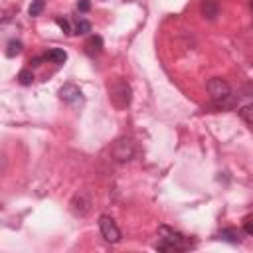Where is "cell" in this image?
Here are the masks:
<instances>
[{
    "label": "cell",
    "mask_w": 253,
    "mask_h": 253,
    "mask_svg": "<svg viewBox=\"0 0 253 253\" xmlns=\"http://www.w3.org/2000/svg\"><path fill=\"white\" fill-rule=\"evenodd\" d=\"M158 237H160V241L156 243L158 251H186V249L194 247V241L190 237H186L184 233H180L168 225L158 227Z\"/></svg>",
    "instance_id": "cell-1"
},
{
    "label": "cell",
    "mask_w": 253,
    "mask_h": 253,
    "mask_svg": "<svg viewBox=\"0 0 253 253\" xmlns=\"http://www.w3.org/2000/svg\"><path fill=\"white\" fill-rule=\"evenodd\" d=\"M109 99L117 109H126L130 105V85L125 79H117L113 85H109Z\"/></svg>",
    "instance_id": "cell-2"
},
{
    "label": "cell",
    "mask_w": 253,
    "mask_h": 253,
    "mask_svg": "<svg viewBox=\"0 0 253 253\" xmlns=\"http://www.w3.org/2000/svg\"><path fill=\"white\" fill-rule=\"evenodd\" d=\"M134 154H136V150H134L132 140H130V138H125V136L119 138V140H115V144H113V148H111L113 160H115V162H121V164L130 162V160L134 158Z\"/></svg>",
    "instance_id": "cell-3"
},
{
    "label": "cell",
    "mask_w": 253,
    "mask_h": 253,
    "mask_svg": "<svg viewBox=\"0 0 253 253\" xmlns=\"http://www.w3.org/2000/svg\"><path fill=\"white\" fill-rule=\"evenodd\" d=\"M99 231H101V235H103V239L107 243H119L123 239V233H121L117 221L107 213H103L99 217Z\"/></svg>",
    "instance_id": "cell-4"
},
{
    "label": "cell",
    "mask_w": 253,
    "mask_h": 253,
    "mask_svg": "<svg viewBox=\"0 0 253 253\" xmlns=\"http://www.w3.org/2000/svg\"><path fill=\"white\" fill-rule=\"evenodd\" d=\"M57 95H59V99H61L63 103H67V105H71V107H81V105L85 103L83 91H81L75 83H63V85L59 87Z\"/></svg>",
    "instance_id": "cell-5"
},
{
    "label": "cell",
    "mask_w": 253,
    "mask_h": 253,
    "mask_svg": "<svg viewBox=\"0 0 253 253\" xmlns=\"http://www.w3.org/2000/svg\"><path fill=\"white\" fill-rule=\"evenodd\" d=\"M208 93H210L211 101H217V99L227 97V95L233 93V91H231V87H229V83H227L225 79H221V77H211V79L208 81Z\"/></svg>",
    "instance_id": "cell-6"
},
{
    "label": "cell",
    "mask_w": 253,
    "mask_h": 253,
    "mask_svg": "<svg viewBox=\"0 0 253 253\" xmlns=\"http://www.w3.org/2000/svg\"><path fill=\"white\" fill-rule=\"evenodd\" d=\"M69 210H71V213H73L75 217H83V215H87L89 210H91V200H89L85 194H77V196L69 202Z\"/></svg>",
    "instance_id": "cell-7"
},
{
    "label": "cell",
    "mask_w": 253,
    "mask_h": 253,
    "mask_svg": "<svg viewBox=\"0 0 253 253\" xmlns=\"http://www.w3.org/2000/svg\"><path fill=\"white\" fill-rule=\"evenodd\" d=\"M237 103H239V95L229 93V95H227V97H223V99L211 101L210 109H215V111H231V109H235V107H237Z\"/></svg>",
    "instance_id": "cell-8"
},
{
    "label": "cell",
    "mask_w": 253,
    "mask_h": 253,
    "mask_svg": "<svg viewBox=\"0 0 253 253\" xmlns=\"http://www.w3.org/2000/svg\"><path fill=\"white\" fill-rule=\"evenodd\" d=\"M202 16L206 20H215L219 16V6L215 0H204L202 2Z\"/></svg>",
    "instance_id": "cell-9"
},
{
    "label": "cell",
    "mask_w": 253,
    "mask_h": 253,
    "mask_svg": "<svg viewBox=\"0 0 253 253\" xmlns=\"http://www.w3.org/2000/svg\"><path fill=\"white\" fill-rule=\"evenodd\" d=\"M43 57H45V61H51V63L61 65V63L67 61V51H65V49H59V47H53V49L45 51Z\"/></svg>",
    "instance_id": "cell-10"
},
{
    "label": "cell",
    "mask_w": 253,
    "mask_h": 253,
    "mask_svg": "<svg viewBox=\"0 0 253 253\" xmlns=\"http://www.w3.org/2000/svg\"><path fill=\"white\" fill-rule=\"evenodd\" d=\"M217 237H219L221 241H227V243H239V241H241V235H239V231H237L235 227H223V229L217 233Z\"/></svg>",
    "instance_id": "cell-11"
},
{
    "label": "cell",
    "mask_w": 253,
    "mask_h": 253,
    "mask_svg": "<svg viewBox=\"0 0 253 253\" xmlns=\"http://www.w3.org/2000/svg\"><path fill=\"white\" fill-rule=\"evenodd\" d=\"M85 47L89 53H99L103 49V38L101 36H89V40L85 42Z\"/></svg>",
    "instance_id": "cell-12"
},
{
    "label": "cell",
    "mask_w": 253,
    "mask_h": 253,
    "mask_svg": "<svg viewBox=\"0 0 253 253\" xmlns=\"http://www.w3.org/2000/svg\"><path fill=\"white\" fill-rule=\"evenodd\" d=\"M22 49H24V43L20 40H10L6 45V57H16L22 53Z\"/></svg>",
    "instance_id": "cell-13"
},
{
    "label": "cell",
    "mask_w": 253,
    "mask_h": 253,
    "mask_svg": "<svg viewBox=\"0 0 253 253\" xmlns=\"http://www.w3.org/2000/svg\"><path fill=\"white\" fill-rule=\"evenodd\" d=\"M239 117H241V121L243 123H247V125H251L253 126V103H247V105H243V107H239Z\"/></svg>",
    "instance_id": "cell-14"
},
{
    "label": "cell",
    "mask_w": 253,
    "mask_h": 253,
    "mask_svg": "<svg viewBox=\"0 0 253 253\" xmlns=\"http://www.w3.org/2000/svg\"><path fill=\"white\" fill-rule=\"evenodd\" d=\"M91 32V22L89 20H77L75 28H73V34L77 36H87Z\"/></svg>",
    "instance_id": "cell-15"
},
{
    "label": "cell",
    "mask_w": 253,
    "mask_h": 253,
    "mask_svg": "<svg viewBox=\"0 0 253 253\" xmlns=\"http://www.w3.org/2000/svg\"><path fill=\"white\" fill-rule=\"evenodd\" d=\"M43 8H45V2H43V0H32V4H30V8H28V14H30L32 18H36V16H40V14L43 12Z\"/></svg>",
    "instance_id": "cell-16"
},
{
    "label": "cell",
    "mask_w": 253,
    "mask_h": 253,
    "mask_svg": "<svg viewBox=\"0 0 253 253\" xmlns=\"http://www.w3.org/2000/svg\"><path fill=\"white\" fill-rule=\"evenodd\" d=\"M32 81H34V73H32V69H22V71L18 73V83H20V85L28 87V85H32Z\"/></svg>",
    "instance_id": "cell-17"
},
{
    "label": "cell",
    "mask_w": 253,
    "mask_h": 253,
    "mask_svg": "<svg viewBox=\"0 0 253 253\" xmlns=\"http://www.w3.org/2000/svg\"><path fill=\"white\" fill-rule=\"evenodd\" d=\"M55 24L63 30V34H67V36H69V34H73V30H71V26H69V20H67V18H55Z\"/></svg>",
    "instance_id": "cell-18"
},
{
    "label": "cell",
    "mask_w": 253,
    "mask_h": 253,
    "mask_svg": "<svg viewBox=\"0 0 253 253\" xmlns=\"http://www.w3.org/2000/svg\"><path fill=\"white\" fill-rule=\"evenodd\" d=\"M243 231L247 235H253V213H249V215L243 217Z\"/></svg>",
    "instance_id": "cell-19"
},
{
    "label": "cell",
    "mask_w": 253,
    "mask_h": 253,
    "mask_svg": "<svg viewBox=\"0 0 253 253\" xmlns=\"http://www.w3.org/2000/svg\"><path fill=\"white\" fill-rule=\"evenodd\" d=\"M89 8H91V2L89 0H79L77 2V10L79 12H89Z\"/></svg>",
    "instance_id": "cell-20"
},
{
    "label": "cell",
    "mask_w": 253,
    "mask_h": 253,
    "mask_svg": "<svg viewBox=\"0 0 253 253\" xmlns=\"http://www.w3.org/2000/svg\"><path fill=\"white\" fill-rule=\"evenodd\" d=\"M43 59H45L43 55H38V57H34V59H30V67H38V65H40V63H42Z\"/></svg>",
    "instance_id": "cell-21"
},
{
    "label": "cell",
    "mask_w": 253,
    "mask_h": 253,
    "mask_svg": "<svg viewBox=\"0 0 253 253\" xmlns=\"http://www.w3.org/2000/svg\"><path fill=\"white\" fill-rule=\"evenodd\" d=\"M251 10H253V0H251Z\"/></svg>",
    "instance_id": "cell-22"
},
{
    "label": "cell",
    "mask_w": 253,
    "mask_h": 253,
    "mask_svg": "<svg viewBox=\"0 0 253 253\" xmlns=\"http://www.w3.org/2000/svg\"><path fill=\"white\" fill-rule=\"evenodd\" d=\"M128 2H130V0H128Z\"/></svg>",
    "instance_id": "cell-23"
}]
</instances>
